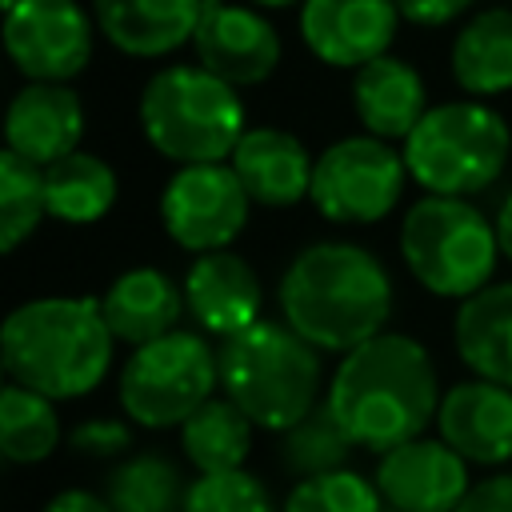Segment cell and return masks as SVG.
Wrapping results in <instances>:
<instances>
[{"mask_svg": "<svg viewBox=\"0 0 512 512\" xmlns=\"http://www.w3.org/2000/svg\"><path fill=\"white\" fill-rule=\"evenodd\" d=\"M440 396L436 360L408 332H380L340 356L324 392L344 436L376 456L424 436Z\"/></svg>", "mask_w": 512, "mask_h": 512, "instance_id": "6da1fadb", "label": "cell"}, {"mask_svg": "<svg viewBox=\"0 0 512 512\" xmlns=\"http://www.w3.org/2000/svg\"><path fill=\"white\" fill-rule=\"evenodd\" d=\"M276 304L288 328L312 348L348 356L372 336L388 332L392 280L388 268L352 240L304 244L276 284Z\"/></svg>", "mask_w": 512, "mask_h": 512, "instance_id": "7a4b0ae2", "label": "cell"}, {"mask_svg": "<svg viewBox=\"0 0 512 512\" xmlns=\"http://www.w3.org/2000/svg\"><path fill=\"white\" fill-rule=\"evenodd\" d=\"M112 356L116 336L96 296H36L16 304L0 328L4 376L48 400L96 392Z\"/></svg>", "mask_w": 512, "mask_h": 512, "instance_id": "3957f363", "label": "cell"}, {"mask_svg": "<svg viewBox=\"0 0 512 512\" xmlns=\"http://www.w3.org/2000/svg\"><path fill=\"white\" fill-rule=\"evenodd\" d=\"M220 392L264 432H288L324 396L320 348H312L284 320H256L252 328L220 340Z\"/></svg>", "mask_w": 512, "mask_h": 512, "instance_id": "277c9868", "label": "cell"}, {"mask_svg": "<svg viewBox=\"0 0 512 512\" xmlns=\"http://www.w3.org/2000/svg\"><path fill=\"white\" fill-rule=\"evenodd\" d=\"M140 132L172 164H228L244 124V100L200 64H168L140 88Z\"/></svg>", "mask_w": 512, "mask_h": 512, "instance_id": "5b68a950", "label": "cell"}, {"mask_svg": "<svg viewBox=\"0 0 512 512\" xmlns=\"http://www.w3.org/2000/svg\"><path fill=\"white\" fill-rule=\"evenodd\" d=\"M400 152L408 176L428 196L472 200L504 176L512 132L508 120L484 100H448L424 112Z\"/></svg>", "mask_w": 512, "mask_h": 512, "instance_id": "8992f818", "label": "cell"}, {"mask_svg": "<svg viewBox=\"0 0 512 512\" xmlns=\"http://www.w3.org/2000/svg\"><path fill=\"white\" fill-rule=\"evenodd\" d=\"M400 260L440 300H468L492 284L500 260L496 220L472 200L420 196L400 220Z\"/></svg>", "mask_w": 512, "mask_h": 512, "instance_id": "52a82bcc", "label": "cell"}, {"mask_svg": "<svg viewBox=\"0 0 512 512\" xmlns=\"http://www.w3.org/2000/svg\"><path fill=\"white\" fill-rule=\"evenodd\" d=\"M220 388V360L204 332L176 328L120 364L116 400L140 428H180Z\"/></svg>", "mask_w": 512, "mask_h": 512, "instance_id": "ba28073f", "label": "cell"}, {"mask_svg": "<svg viewBox=\"0 0 512 512\" xmlns=\"http://www.w3.org/2000/svg\"><path fill=\"white\" fill-rule=\"evenodd\" d=\"M404 152L376 136H340L316 156L308 204L332 224H376L384 220L408 184Z\"/></svg>", "mask_w": 512, "mask_h": 512, "instance_id": "9c48e42d", "label": "cell"}, {"mask_svg": "<svg viewBox=\"0 0 512 512\" xmlns=\"http://www.w3.org/2000/svg\"><path fill=\"white\" fill-rule=\"evenodd\" d=\"M160 224L172 244L192 256L224 252L244 232L252 196L232 164H184L160 188Z\"/></svg>", "mask_w": 512, "mask_h": 512, "instance_id": "30bf717a", "label": "cell"}, {"mask_svg": "<svg viewBox=\"0 0 512 512\" xmlns=\"http://www.w3.org/2000/svg\"><path fill=\"white\" fill-rule=\"evenodd\" d=\"M96 20L76 0H20L4 12V48L24 80L68 84L92 64Z\"/></svg>", "mask_w": 512, "mask_h": 512, "instance_id": "8fae6325", "label": "cell"}, {"mask_svg": "<svg viewBox=\"0 0 512 512\" xmlns=\"http://www.w3.org/2000/svg\"><path fill=\"white\" fill-rule=\"evenodd\" d=\"M192 48H196V64L220 76L224 84H232L236 92L272 80L284 52L280 32L264 16V8L232 4V0H204Z\"/></svg>", "mask_w": 512, "mask_h": 512, "instance_id": "7c38bea8", "label": "cell"}, {"mask_svg": "<svg viewBox=\"0 0 512 512\" xmlns=\"http://www.w3.org/2000/svg\"><path fill=\"white\" fill-rule=\"evenodd\" d=\"M400 28L396 0H304L300 40L328 68H364L388 56Z\"/></svg>", "mask_w": 512, "mask_h": 512, "instance_id": "4fadbf2b", "label": "cell"}, {"mask_svg": "<svg viewBox=\"0 0 512 512\" xmlns=\"http://www.w3.org/2000/svg\"><path fill=\"white\" fill-rule=\"evenodd\" d=\"M372 480L392 512H456L468 496V460L452 452L440 436H416L384 452Z\"/></svg>", "mask_w": 512, "mask_h": 512, "instance_id": "5bb4252c", "label": "cell"}, {"mask_svg": "<svg viewBox=\"0 0 512 512\" xmlns=\"http://www.w3.org/2000/svg\"><path fill=\"white\" fill-rule=\"evenodd\" d=\"M184 308L196 324V332L204 336H236L244 328H252L256 320H264V288L256 268L224 248V252H204L184 268Z\"/></svg>", "mask_w": 512, "mask_h": 512, "instance_id": "9a60e30c", "label": "cell"}, {"mask_svg": "<svg viewBox=\"0 0 512 512\" xmlns=\"http://www.w3.org/2000/svg\"><path fill=\"white\" fill-rule=\"evenodd\" d=\"M84 140V100L72 84L28 80L4 116V148L36 168L80 152Z\"/></svg>", "mask_w": 512, "mask_h": 512, "instance_id": "2e32d148", "label": "cell"}, {"mask_svg": "<svg viewBox=\"0 0 512 512\" xmlns=\"http://www.w3.org/2000/svg\"><path fill=\"white\" fill-rule=\"evenodd\" d=\"M436 436L460 452L468 464H508L512 460V388L492 380H460L440 396Z\"/></svg>", "mask_w": 512, "mask_h": 512, "instance_id": "e0dca14e", "label": "cell"}, {"mask_svg": "<svg viewBox=\"0 0 512 512\" xmlns=\"http://www.w3.org/2000/svg\"><path fill=\"white\" fill-rule=\"evenodd\" d=\"M228 164L240 176L252 204L260 208H296L312 192L316 156L288 128H276V124L248 128Z\"/></svg>", "mask_w": 512, "mask_h": 512, "instance_id": "ac0fdd59", "label": "cell"}, {"mask_svg": "<svg viewBox=\"0 0 512 512\" xmlns=\"http://www.w3.org/2000/svg\"><path fill=\"white\" fill-rule=\"evenodd\" d=\"M204 0H92L100 36L132 60H160L196 36Z\"/></svg>", "mask_w": 512, "mask_h": 512, "instance_id": "d6986e66", "label": "cell"}, {"mask_svg": "<svg viewBox=\"0 0 512 512\" xmlns=\"http://www.w3.org/2000/svg\"><path fill=\"white\" fill-rule=\"evenodd\" d=\"M348 96H352V112L364 124V132L388 144H404L428 112V88H424L420 68H412L408 60L392 52L356 68Z\"/></svg>", "mask_w": 512, "mask_h": 512, "instance_id": "ffe728a7", "label": "cell"}, {"mask_svg": "<svg viewBox=\"0 0 512 512\" xmlns=\"http://www.w3.org/2000/svg\"><path fill=\"white\" fill-rule=\"evenodd\" d=\"M100 308H104V320H108L116 344H128V348H144V344L176 332L180 316L188 312L184 288L152 264L124 268L104 288Z\"/></svg>", "mask_w": 512, "mask_h": 512, "instance_id": "44dd1931", "label": "cell"}, {"mask_svg": "<svg viewBox=\"0 0 512 512\" xmlns=\"http://www.w3.org/2000/svg\"><path fill=\"white\" fill-rule=\"evenodd\" d=\"M452 340L464 368L480 380L512 388V280L456 304Z\"/></svg>", "mask_w": 512, "mask_h": 512, "instance_id": "7402d4cb", "label": "cell"}, {"mask_svg": "<svg viewBox=\"0 0 512 512\" xmlns=\"http://www.w3.org/2000/svg\"><path fill=\"white\" fill-rule=\"evenodd\" d=\"M448 68L456 88L472 100L512 92V8L472 12L452 40Z\"/></svg>", "mask_w": 512, "mask_h": 512, "instance_id": "603a6c76", "label": "cell"}, {"mask_svg": "<svg viewBox=\"0 0 512 512\" xmlns=\"http://www.w3.org/2000/svg\"><path fill=\"white\" fill-rule=\"evenodd\" d=\"M120 196V180L112 172L108 160H100L96 152H72L64 160H56L52 168H44V204H48V220L60 224H96L116 208Z\"/></svg>", "mask_w": 512, "mask_h": 512, "instance_id": "cb8c5ba5", "label": "cell"}, {"mask_svg": "<svg viewBox=\"0 0 512 512\" xmlns=\"http://www.w3.org/2000/svg\"><path fill=\"white\" fill-rule=\"evenodd\" d=\"M252 432L256 424L220 392L180 424V452L196 468V476L232 472L244 468L252 452Z\"/></svg>", "mask_w": 512, "mask_h": 512, "instance_id": "d4e9b609", "label": "cell"}, {"mask_svg": "<svg viewBox=\"0 0 512 512\" xmlns=\"http://www.w3.org/2000/svg\"><path fill=\"white\" fill-rule=\"evenodd\" d=\"M184 492L188 484L168 452H132L108 472L100 496L112 512H184Z\"/></svg>", "mask_w": 512, "mask_h": 512, "instance_id": "484cf974", "label": "cell"}, {"mask_svg": "<svg viewBox=\"0 0 512 512\" xmlns=\"http://www.w3.org/2000/svg\"><path fill=\"white\" fill-rule=\"evenodd\" d=\"M60 412L56 400L24 388L4 384L0 388V456L8 464H40L60 448Z\"/></svg>", "mask_w": 512, "mask_h": 512, "instance_id": "4316f807", "label": "cell"}, {"mask_svg": "<svg viewBox=\"0 0 512 512\" xmlns=\"http://www.w3.org/2000/svg\"><path fill=\"white\" fill-rule=\"evenodd\" d=\"M352 440L336 424L328 400H320L304 420L276 436V460L292 480H312L324 472H340L352 460Z\"/></svg>", "mask_w": 512, "mask_h": 512, "instance_id": "83f0119b", "label": "cell"}, {"mask_svg": "<svg viewBox=\"0 0 512 512\" xmlns=\"http://www.w3.org/2000/svg\"><path fill=\"white\" fill-rule=\"evenodd\" d=\"M44 220H48L44 168H36L4 148V156H0V248L16 252Z\"/></svg>", "mask_w": 512, "mask_h": 512, "instance_id": "f1b7e54d", "label": "cell"}, {"mask_svg": "<svg viewBox=\"0 0 512 512\" xmlns=\"http://www.w3.org/2000/svg\"><path fill=\"white\" fill-rule=\"evenodd\" d=\"M280 512H388V508L376 480L360 476L356 468H340L312 480H296Z\"/></svg>", "mask_w": 512, "mask_h": 512, "instance_id": "f546056e", "label": "cell"}, {"mask_svg": "<svg viewBox=\"0 0 512 512\" xmlns=\"http://www.w3.org/2000/svg\"><path fill=\"white\" fill-rule=\"evenodd\" d=\"M184 512H280V508L256 472L232 468V472L196 476L184 492Z\"/></svg>", "mask_w": 512, "mask_h": 512, "instance_id": "4dcf8cb0", "label": "cell"}, {"mask_svg": "<svg viewBox=\"0 0 512 512\" xmlns=\"http://www.w3.org/2000/svg\"><path fill=\"white\" fill-rule=\"evenodd\" d=\"M68 448L84 460H124L132 452V420L92 416L68 432Z\"/></svg>", "mask_w": 512, "mask_h": 512, "instance_id": "1f68e13d", "label": "cell"}, {"mask_svg": "<svg viewBox=\"0 0 512 512\" xmlns=\"http://www.w3.org/2000/svg\"><path fill=\"white\" fill-rule=\"evenodd\" d=\"M476 0H396L400 20L416 24V28H444L452 20H460L464 12H472Z\"/></svg>", "mask_w": 512, "mask_h": 512, "instance_id": "d6a6232c", "label": "cell"}, {"mask_svg": "<svg viewBox=\"0 0 512 512\" xmlns=\"http://www.w3.org/2000/svg\"><path fill=\"white\" fill-rule=\"evenodd\" d=\"M456 512H512V472H492L476 480Z\"/></svg>", "mask_w": 512, "mask_h": 512, "instance_id": "836d02e7", "label": "cell"}, {"mask_svg": "<svg viewBox=\"0 0 512 512\" xmlns=\"http://www.w3.org/2000/svg\"><path fill=\"white\" fill-rule=\"evenodd\" d=\"M40 512H112V504L92 488H60Z\"/></svg>", "mask_w": 512, "mask_h": 512, "instance_id": "e575fe53", "label": "cell"}, {"mask_svg": "<svg viewBox=\"0 0 512 512\" xmlns=\"http://www.w3.org/2000/svg\"><path fill=\"white\" fill-rule=\"evenodd\" d=\"M496 236H500V256L512 264V192L504 196V204L496 212Z\"/></svg>", "mask_w": 512, "mask_h": 512, "instance_id": "d590c367", "label": "cell"}, {"mask_svg": "<svg viewBox=\"0 0 512 512\" xmlns=\"http://www.w3.org/2000/svg\"><path fill=\"white\" fill-rule=\"evenodd\" d=\"M252 8H288V4H304V0H248Z\"/></svg>", "mask_w": 512, "mask_h": 512, "instance_id": "8d00e7d4", "label": "cell"}, {"mask_svg": "<svg viewBox=\"0 0 512 512\" xmlns=\"http://www.w3.org/2000/svg\"><path fill=\"white\" fill-rule=\"evenodd\" d=\"M0 4H4V12H12V8L20 4V0H0Z\"/></svg>", "mask_w": 512, "mask_h": 512, "instance_id": "74e56055", "label": "cell"}, {"mask_svg": "<svg viewBox=\"0 0 512 512\" xmlns=\"http://www.w3.org/2000/svg\"><path fill=\"white\" fill-rule=\"evenodd\" d=\"M388 512H392V508H388Z\"/></svg>", "mask_w": 512, "mask_h": 512, "instance_id": "f35d334b", "label": "cell"}]
</instances>
